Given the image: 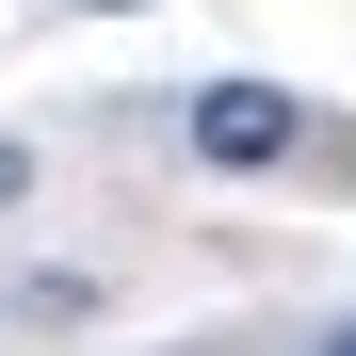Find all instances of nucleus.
I'll list each match as a JSON object with an SVG mask.
<instances>
[{
	"label": "nucleus",
	"instance_id": "nucleus-3",
	"mask_svg": "<svg viewBox=\"0 0 356 356\" xmlns=\"http://www.w3.org/2000/svg\"><path fill=\"white\" fill-rule=\"evenodd\" d=\"M65 17H146V0H65Z\"/></svg>",
	"mask_w": 356,
	"mask_h": 356
},
{
	"label": "nucleus",
	"instance_id": "nucleus-1",
	"mask_svg": "<svg viewBox=\"0 0 356 356\" xmlns=\"http://www.w3.org/2000/svg\"><path fill=\"white\" fill-rule=\"evenodd\" d=\"M178 130H195L211 178H275L291 146H308V97H291V81H195V97H178Z\"/></svg>",
	"mask_w": 356,
	"mask_h": 356
},
{
	"label": "nucleus",
	"instance_id": "nucleus-2",
	"mask_svg": "<svg viewBox=\"0 0 356 356\" xmlns=\"http://www.w3.org/2000/svg\"><path fill=\"white\" fill-rule=\"evenodd\" d=\"M17 195H33V146H0V211H17Z\"/></svg>",
	"mask_w": 356,
	"mask_h": 356
},
{
	"label": "nucleus",
	"instance_id": "nucleus-4",
	"mask_svg": "<svg viewBox=\"0 0 356 356\" xmlns=\"http://www.w3.org/2000/svg\"><path fill=\"white\" fill-rule=\"evenodd\" d=\"M324 356H356V308H340V324H324Z\"/></svg>",
	"mask_w": 356,
	"mask_h": 356
}]
</instances>
